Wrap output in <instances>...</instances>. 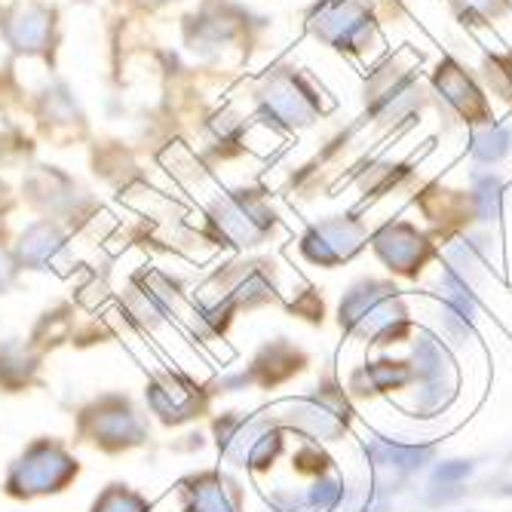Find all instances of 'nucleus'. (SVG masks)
<instances>
[{
    "label": "nucleus",
    "mask_w": 512,
    "mask_h": 512,
    "mask_svg": "<svg viewBox=\"0 0 512 512\" xmlns=\"http://www.w3.org/2000/svg\"><path fill=\"white\" fill-rule=\"evenodd\" d=\"M341 325L368 344H396L408 335L411 316L396 286L362 279L341 301Z\"/></svg>",
    "instance_id": "1"
},
{
    "label": "nucleus",
    "mask_w": 512,
    "mask_h": 512,
    "mask_svg": "<svg viewBox=\"0 0 512 512\" xmlns=\"http://www.w3.org/2000/svg\"><path fill=\"white\" fill-rule=\"evenodd\" d=\"M411 411L421 417H433L457 393V365L448 347L433 335H417L411 347Z\"/></svg>",
    "instance_id": "2"
},
{
    "label": "nucleus",
    "mask_w": 512,
    "mask_h": 512,
    "mask_svg": "<svg viewBox=\"0 0 512 512\" xmlns=\"http://www.w3.org/2000/svg\"><path fill=\"white\" fill-rule=\"evenodd\" d=\"M378 258L402 276H417L433 258V243L408 221H390L371 237Z\"/></svg>",
    "instance_id": "3"
},
{
    "label": "nucleus",
    "mask_w": 512,
    "mask_h": 512,
    "mask_svg": "<svg viewBox=\"0 0 512 512\" xmlns=\"http://www.w3.org/2000/svg\"><path fill=\"white\" fill-rule=\"evenodd\" d=\"M362 240H365V230H362L359 221H353V218H332V221L316 224L310 234L304 237V255L313 264L335 267V264L353 258L362 249Z\"/></svg>",
    "instance_id": "4"
},
{
    "label": "nucleus",
    "mask_w": 512,
    "mask_h": 512,
    "mask_svg": "<svg viewBox=\"0 0 512 512\" xmlns=\"http://www.w3.org/2000/svg\"><path fill=\"white\" fill-rule=\"evenodd\" d=\"M316 34L341 50H359V43L371 34V16L359 0H332L316 16Z\"/></svg>",
    "instance_id": "5"
},
{
    "label": "nucleus",
    "mask_w": 512,
    "mask_h": 512,
    "mask_svg": "<svg viewBox=\"0 0 512 512\" xmlns=\"http://www.w3.org/2000/svg\"><path fill=\"white\" fill-rule=\"evenodd\" d=\"M368 457L375 463L378 473H387L393 479L411 476L417 470H424L427 463H433L436 448L433 445H405V442H393L384 436H375L368 442Z\"/></svg>",
    "instance_id": "6"
},
{
    "label": "nucleus",
    "mask_w": 512,
    "mask_h": 512,
    "mask_svg": "<svg viewBox=\"0 0 512 512\" xmlns=\"http://www.w3.org/2000/svg\"><path fill=\"white\" fill-rule=\"evenodd\" d=\"M436 86L439 92L445 96V102L460 111L467 120H485L488 117V108H485V99H482V92L473 86V80L463 74L454 62H445L439 65L436 71ZM488 123V120H485Z\"/></svg>",
    "instance_id": "7"
},
{
    "label": "nucleus",
    "mask_w": 512,
    "mask_h": 512,
    "mask_svg": "<svg viewBox=\"0 0 512 512\" xmlns=\"http://www.w3.org/2000/svg\"><path fill=\"white\" fill-rule=\"evenodd\" d=\"M417 102V89L402 74H384L371 83V111L381 117H402Z\"/></svg>",
    "instance_id": "8"
},
{
    "label": "nucleus",
    "mask_w": 512,
    "mask_h": 512,
    "mask_svg": "<svg viewBox=\"0 0 512 512\" xmlns=\"http://www.w3.org/2000/svg\"><path fill=\"white\" fill-rule=\"evenodd\" d=\"M267 108L286 123H307L316 114V102L310 99V92L301 89L295 80H276L270 86Z\"/></svg>",
    "instance_id": "9"
},
{
    "label": "nucleus",
    "mask_w": 512,
    "mask_h": 512,
    "mask_svg": "<svg viewBox=\"0 0 512 512\" xmlns=\"http://www.w3.org/2000/svg\"><path fill=\"white\" fill-rule=\"evenodd\" d=\"M362 378H365V390L362 393L408 390L411 387V365L408 362H396V359H378V362H368L362 368Z\"/></svg>",
    "instance_id": "10"
},
{
    "label": "nucleus",
    "mask_w": 512,
    "mask_h": 512,
    "mask_svg": "<svg viewBox=\"0 0 512 512\" xmlns=\"http://www.w3.org/2000/svg\"><path fill=\"white\" fill-rule=\"evenodd\" d=\"M509 148H512V135L503 126L491 123V120L473 132V148L470 151H473V157L479 163H497V160H503L509 154Z\"/></svg>",
    "instance_id": "11"
},
{
    "label": "nucleus",
    "mask_w": 512,
    "mask_h": 512,
    "mask_svg": "<svg viewBox=\"0 0 512 512\" xmlns=\"http://www.w3.org/2000/svg\"><path fill=\"white\" fill-rule=\"evenodd\" d=\"M500 200H503V184L497 175H482L473 191V206L479 221H497L500 218Z\"/></svg>",
    "instance_id": "12"
},
{
    "label": "nucleus",
    "mask_w": 512,
    "mask_h": 512,
    "mask_svg": "<svg viewBox=\"0 0 512 512\" xmlns=\"http://www.w3.org/2000/svg\"><path fill=\"white\" fill-rule=\"evenodd\" d=\"M473 473H476V463H473V460L451 457V460H442L439 467L433 470V485L454 488V485H460V482H467Z\"/></svg>",
    "instance_id": "13"
},
{
    "label": "nucleus",
    "mask_w": 512,
    "mask_h": 512,
    "mask_svg": "<svg viewBox=\"0 0 512 512\" xmlns=\"http://www.w3.org/2000/svg\"><path fill=\"white\" fill-rule=\"evenodd\" d=\"M500 4H503V0H467V10H470V13H482V16H488V13H494Z\"/></svg>",
    "instance_id": "14"
}]
</instances>
